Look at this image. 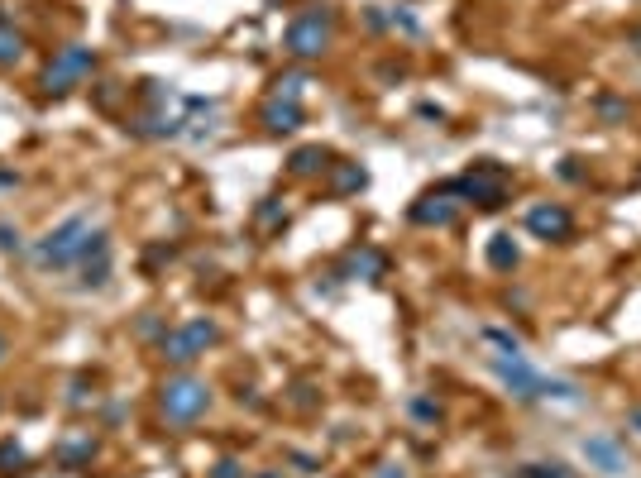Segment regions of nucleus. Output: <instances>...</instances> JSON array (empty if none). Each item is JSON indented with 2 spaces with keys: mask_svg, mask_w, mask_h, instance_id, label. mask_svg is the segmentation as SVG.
I'll list each match as a JSON object with an SVG mask.
<instances>
[{
  "mask_svg": "<svg viewBox=\"0 0 641 478\" xmlns=\"http://www.w3.org/2000/svg\"><path fill=\"white\" fill-rule=\"evenodd\" d=\"M307 87H311L307 72H288V77H278V82H273V96H278V101H297Z\"/></svg>",
  "mask_w": 641,
  "mask_h": 478,
  "instance_id": "a211bd4d",
  "label": "nucleus"
},
{
  "mask_svg": "<svg viewBox=\"0 0 641 478\" xmlns=\"http://www.w3.org/2000/svg\"><path fill=\"white\" fill-rule=\"evenodd\" d=\"M96 450H101V445H96V435L82 431V435H67L63 445L53 450V459H58V469H87L91 459H96Z\"/></svg>",
  "mask_w": 641,
  "mask_h": 478,
  "instance_id": "4468645a",
  "label": "nucleus"
},
{
  "mask_svg": "<svg viewBox=\"0 0 641 478\" xmlns=\"http://www.w3.org/2000/svg\"><path fill=\"white\" fill-rule=\"evenodd\" d=\"M364 182H369V173H364L359 163H345V168H335V192H340V196H345V192H359Z\"/></svg>",
  "mask_w": 641,
  "mask_h": 478,
  "instance_id": "aec40b11",
  "label": "nucleus"
},
{
  "mask_svg": "<svg viewBox=\"0 0 641 478\" xmlns=\"http://www.w3.org/2000/svg\"><path fill=\"white\" fill-rule=\"evenodd\" d=\"M326 168H335V163H331V153L321 149V144H307V149H297L288 158V173L292 177H321Z\"/></svg>",
  "mask_w": 641,
  "mask_h": 478,
  "instance_id": "2eb2a0df",
  "label": "nucleus"
},
{
  "mask_svg": "<svg viewBox=\"0 0 641 478\" xmlns=\"http://www.w3.org/2000/svg\"><path fill=\"white\" fill-rule=\"evenodd\" d=\"M460 216V201H455V187L445 182L441 192H426L412 206V225H450V220Z\"/></svg>",
  "mask_w": 641,
  "mask_h": 478,
  "instance_id": "9d476101",
  "label": "nucleus"
},
{
  "mask_svg": "<svg viewBox=\"0 0 641 478\" xmlns=\"http://www.w3.org/2000/svg\"><path fill=\"white\" fill-rule=\"evenodd\" d=\"M5 354H10V335L0 330V364H5Z\"/></svg>",
  "mask_w": 641,
  "mask_h": 478,
  "instance_id": "393cba45",
  "label": "nucleus"
},
{
  "mask_svg": "<svg viewBox=\"0 0 641 478\" xmlns=\"http://www.w3.org/2000/svg\"><path fill=\"white\" fill-rule=\"evenodd\" d=\"M20 249H24L20 225H10V220H0V254H20Z\"/></svg>",
  "mask_w": 641,
  "mask_h": 478,
  "instance_id": "412c9836",
  "label": "nucleus"
},
{
  "mask_svg": "<svg viewBox=\"0 0 641 478\" xmlns=\"http://www.w3.org/2000/svg\"><path fill=\"white\" fill-rule=\"evenodd\" d=\"M96 63H101V58H96V48L91 44H67L44 63L39 87H44V96H67V91L82 87L91 72H96Z\"/></svg>",
  "mask_w": 641,
  "mask_h": 478,
  "instance_id": "39448f33",
  "label": "nucleus"
},
{
  "mask_svg": "<svg viewBox=\"0 0 641 478\" xmlns=\"http://www.w3.org/2000/svg\"><path fill=\"white\" fill-rule=\"evenodd\" d=\"M383 273H388V259H383V249H374V244H359V249H350V254H345V278L378 283Z\"/></svg>",
  "mask_w": 641,
  "mask_h": 478,
  "instance_id": "f8f14e48",
  "label": "nucleus"
},
{
  "mask_svg": "<svg viewBox=\"0 0 641 478\" xmlns=\"http://www.w3.org/2000/svg\"><path fill=\"white\" fill-rule=\"evenodd\" d=\"M15 182H20L15 173H0V187H15Z\"/></svg>",
  "mask_w": 641,
  "mask_h": 478,
  "instance_id": "a878e982",
  "label": "nucleus"
},
{
  "mask_svg": "<svg viewBox=\"0 0 641 478\" xmlns=\"http://www.w3.org/2000/svg\"><path fill=\"white\" fill-rule=\"evenodd\" d=\"M259 478H278V474H259Z\"/></svg>",
  "mask_w": 641,
  "mask_h": 478,
  "instance_id": "cd10ccee",
  "label": "nucleus"
},
{
  "mask_svg": "<svg viewBox=\"0 0 641 478\" xmlns=\"http://www.w3.org/2000/svg\"><path fill=\"white\" fill-rule=\"evenodd\" d=\"M412 412H417L421 421H436V416H441V407H431L426 397H417V402H412Z\"/></svg>",
  "mask_w": 641,
  "mask_h": 478,
  "instance_id": "b1692460",
  "label": "nucleus"
},
{
  "mask_svg": "<svg viewBox=\"0 0 641 478\" xmlns=\"http://www.w3.org/2000/svg\"><path fill=\"white\" fill-rule=\"evenodd\" d=\"M527 230L536 239H570V230H575V220H570V211L565 206H555V201H536L527 211Z\"/></svg>",
  "mask_w": 641,
  "mask_h": 478,
  "instance_id": "1a4fd4ad",
  "label": "nucleus"
},
{
  "mask_svg": "<svg viewBox=\"0 0 641 478\" xmlns=\"http://www.w3.org/2000/svg\"><path fill=\"white\" fill-rule=\"evenodd\" d=\"M87 239H91V216H87V211H77V216H67L63 225H53L44 239H34L29 259H34V268H44V273L77 268L82 249H87Z\"/></svg>",
  "mask_w": 641,
  "mask_h": 478,
  "instance_id": "f03ea898",
  "label": "nucleus"
},
{
  "mask_svg": "<svg viewBox=\"0 0 641 478\" xmlns=\"http://www.w3.org/2000/svg\"><path fill=\"white\" fill-rule=\"evenodd\" d=\"M632 421H637V426H641V412H632Z\"/></svg>",
  "mask_w": 641,
  "mask_h": 478,
  "instance_id": "bb28decb",
  "label": "nucleus"
},
{
  "mask_svg": "<svg viewBox=\"0 0 641 478\" xmlns=\"http://www.w3.org/2000/svg\"><path fill=\"white\" fill-rule=\"evenodd\" d=\"M584 459L594 464L598 474H622L627 469V450H622L618 435H589L584 440Z\"/></svg>",
  "mask_w": 641,
  "mask_h": 478,
  "instance_id": "9b49d317",
  "label": "nucleus"
},
{
  "mask_svg": "<svg viewBox=\"0 0 641 478\" xmlns=\"http://www.w3.org/2000/svg\"><path fill=\"white\" fill-rule=\"evenodd\" d=\"M111 263H115V244L106 230H91L87 249H82V259H77V268H82V287H106V278H111Z\"/></svg>",
  "mask_w": 641,
  "mask_h": 478,
  "instance_id": "6e6552de",
  "label": "nucleus"
},
{
  "mask_svg": "<svg viewBox=\"0 0 641 478\" xmlns=\"http://www.w3.org/2000/svg\"><path fill=\"white\" fill-rule=\"evenodd\" d=\"M24 464H29V455H24L20 440H0V474H20Z\"/></svg>",
  "mask_w": 641,
  "mask_h": 478,
  "instance_id": "6ab92c4d",
  "label": "nucleus"
},
{
  "mask_svg": "<svg viewBox=\"0 0 641 478\" xmlns=\"http://www.w3.org/2000/svg\"><path fill=\"white\" fill-rule=\"evenodd\" d=\"M216 340H221V326H216L211 316H192V321H182V326H173V330H163V335H158V359H163V364H177V369H187V364L201 359Z\"/></svg>",
  "mask_w": 641,
  "mask_h": 478,
  "instance_id": "20e7f679",
  "label": "nucleus"
},
{
  "mask_svg": "<svg viewBox=\"0 0 641 478\" xmlns=\"http://www.w3.org/2000/svg\"><path fill=\"white\" fill-rule=\"evenodd\" d=\"M259 125H264L268 134H292L297 125H302V106H297V101H278V96H268L264 110H259Z\"/></svg>",
  "mask_w": 641,
  "mask_h": 478,
  "instance_id": "ddd939ff",
  "label": "nucleus"
},
{
  "mask_svg": "<svg viewBox=\"0 0 641 478\" xmlns=\"http://www.w3.org/2000/svg\"><path fill=\"white\" fill-rule=\"evenodd\" d=\"M335 39V15L326 10V5H307L297 20L288 24V34H283V48H288L292 58H302V63H311V58H321L326 48H331Z\"/></svg>",
  "mask_w": 641,
  "mask_h": 478,
  "instance_id": "423d86ee",
  "label": "nucleus"
},
{
  "mask_svg": "<svg viewBox=\"0 0 641 478\" xmlns=\"http://www.w3.org/2000/svg\"><path fill=\"white\" fill-rule=\"evenodd\" d=\"M158 412H163V421H173V426L201 421V416L211 412V388H206V378H197V373H173V378L158 388Z\"/></svg>",
  "mask_w": 641,
  "mask_h": 478,
  "instance_id": "7ed1b4c3",
  "label": "nucleus"
},
{
  "mask_svg": "<svg viewBox=\"0 0 641 478\" xmlns=\"http://www.w3.org/2000/svg\"><path fill=\"white\" fill-rule=\"evenodd\" d=\"M522 478H575V474H570L565 464H527Z\"/></svg>",
  "mask_w": 641,
  "mask_h": 478,
  "instance_id": "4be33fe9",
  "label": "nucleus"
},
{
  "mask_svg": "<svg viewBox=\"0 0 641 478\" xmlns=\"http://www.w3.org/2000/svg\"><path fill=\"white\" fill-rule=\"evenodd\" d=\"M450 187H455V196L479 201L484 211H498V206L508 201V168H498V163H479V168H469L465 177H455Z\"/></svg>",
  "mask_w": 641,
  "mask_h": 478,
  "instance_id": "0eeeda50",
  "label": "nucleus"
},
{
  "mask_svg": "<svg viewBox=\"0 0 641 478\" xmlns=\"http://www.w3.org/2000/svg\"><path fill=\"white\" fill-rule=\"evenodd\" d=\"M493 373L503 378V388L512 397H522V402H536V397H551V402H579V388L570 378H546V373H536L522 359V354H493Z\"/></svg>",
  "mask_w": 641,
  "mask_h": 478,
  "instance_id": "f257e3e1",
  "label": "nucleus"
},
{
  "mask_svg": "<svg viewBox=\"0 0 641 478\" xmlns=\"http://www.w3.org/2000/svg\"><path fill=\"white\" fill-rule=\"evenodd\" d=\"M488 263H493L498 273H512V268H517V244H512V235L488 239Z\"/></svg>",
  "mask_w": 641,
  "mask_h": 478,
  "instance_id": "f3484780",
  "label": "nucleus"
},
{
  "mask_svg": "<svg viewBox=\"0 0 641 478\" xmlns=\"http://www.w3.org/2000/svg\"><path fill=\"white\" fill-rule=\"evenodd\" d=\"M211 478H244V469L235 464V459H221V464L211 469Z\"/></svg>",
  "mask_w": 641,
  "mask_h": 478,
  "instance_id": "5701e85b",
  "label": "nucleus"
},
{
  "mask_svg": "<svg viewBox=\"0 0 641 478\" xmlns=\"http://www.w3.org/2000/svg\"><path fill=\"white\" fill-rule=\"evenodd\" d=\"M24 48H29V39L10 20H0V67H15L24 58Z\"/></svg>",
  "mask_w": 641,
  "mask_h": 478,
  "instance_id": "dca6fc26",
  "label": "nucleus"
}]
</instances>
